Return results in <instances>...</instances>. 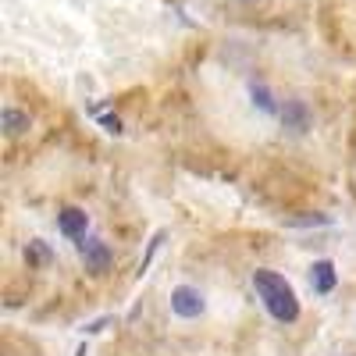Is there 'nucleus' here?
Returning a JSON list of instances; mask_svg holds the SVG:
<instances>
[{"mask_svg": "<svg viewBox=\"0 0 356 356\" xmlns=\"http://www.w3.org/2000/svg\"><path fill=\"white\" fill-rule=\"evenodd\" d=\"M282 125L296 136H303L310 125H314V118H310V107L303 100H285L282 104Z\"/></svg>", "mask_w": 356, "mask_h": 356, "instance_id": "nucleus-5", "label": "nucleus"}, {"mask_svg": "<svg viewBox=\"0 0 356 356\" xmlns=\"http://www.w3.org/2000/svg\"><path fill=\"white\" fill-rule=\"evenodd\" d=\"M161 243H164V232H157V235H154V243H150V250H146V260H143L139 271H146V267H150V260H154V253L161 250Z\"/></svg>", "mask_w": 356, "mask_h": 356, "instance_id": "nucleus-10", "label": "nucleus"}, {"mask_svg": "<svg viewBox=\"0 0 356 356\" xmlns=\"http://www.w3.org/2000/svg\"><path fill=\"white\" fill-rule=\"evenodd\" d=\"M25 260L33 264V267H47V264L54 260V253L47 250L43 239H33V243H29V250H25Z\"/></svg>", "mask_w": 356, "mask_h": 356, "instance_id": "nucleus-9", "label": "nucleus"}, {"mask_svg": "<svg viewBox=\"0 0 356 356\" xmlns=\"http://www.w3.org/2000/svg\"><path fill=\"white\" fill-rule=\"evenodd\" d=\"M86 228H89V214L82 207H65L61 214H57V232L65 235V239H86Z\"/></svg>", "mask_w": 356, "mask_h": 356, "instance_id": "nucleus-4", "label": "nucleus"}, {"mask_svg": "<svg viewBox=\"0 0 356 356\" xmlns=\"http://www.w3.org/2000/svg\"><path fill=\"white\" fill-rule=\"evenodd\" d=\"M335 285H339L335 264H332V260H314V264H310V289H314L317 296H328V292H335Z\"/></svg>", "mask_w": 356, "mask_h": 356, "instance_id": "nucleus-6", "label": "nucleus"}, {"mask_svg": "<svg viewBox=\"0 0 356 356\" xmlns=\"http://www.w3.org/2000/svg\"><path fill=\"white\" fill-rule=\"evenodd\" d=\"M0 122H4V132L8 136H22L29 129V114H22L15 107H4V111H0Z\"/></svg>", "mask_w": 356, "mask_h": 356, "instance_id": "nucleus-8", "label": "nucleus"}, {"mask_svg": "<svg viewBox=\"0 0 356 356\" xmlns=\"http://www.w3.org/2000/svg\"><path fill=\"white\" fill-rule=\"evenodd\" d=\"M253 292H257V300L264 303V310L271 314L278 324H296L300 321V296H296V289L278 271H267V267L253 271Z\"/></svg>", "mask_w": 356, "mask_h": 356, "instance_id": "nucleus-1", "label": "nucleus"}, {"mask_svg": "<svg viewBox=\"0 0 356 356\" xmlns=\"http://www.w3.org/2000/svg\"><path fill=\"white\" fill-rule=\"evenodd\" d=\"M104 129L107 132H122V122H118V118H104Z\"/></svg>", "mask_w": 356, "mask_h": 356, "instance_id": "nucleus-11", "label": "nucleus"}, {"mask_svg": "<svg viewBox=\"0 0 356 356\" xmlns=\"http://www.w3.org/2000/svg\"><path fill=\"white\" fill-rule=\"evenodd\" d=\"M79 253H82V264H86L89 275H107L111 264H114L111 246L100 243V239H79Z\"/></svg>", "mask_w": 356, "mask_h": 356, "instance_id": "nucleus-3", "label": "nucleus"}, {"mask_svg": "<svg viewBox=\"0 0 356 356\" xmlns=\"http://www.w3.org/2000/svg\"><path fill=\"white\" fill-rule=\"evenodd\" d=\"M243 4H253V0H243Z\"/></svg>", "mask_w": 356, "mask_h": 356, "instance_id": "nucleus-12", "label": "nucleus"}, {"mask_svg": "<svg viewBox=\"0 0 356 356\" xmlns=\"http://www.w3.org/2000/svg\"><path fill=\"white\" fill-rule=\"evenodd\" d=\"M207 310V300L196 285H175L171 289V314L182 321H196Z\"/></svg>", "mask_w": 356, "mask_h": 356, "instance_id": "nucleus-2", "label": "nucleus"}, {"mask_svg": "<svg viewBox=\"0 0 356 356\" xmlns=\"http://www.w3.org/2000/svg\"><path fill=\"white\" fill-rule=\"evenodd\" d=\"M250 100H253V107L260 111V114H282V104H278V97L267 89L264 82H250Z\"/></svg>", "mask_w": 356, "mask_h": 356, "instance_id": "nucleus-7", "label": "nucleus"}]
</instances>
